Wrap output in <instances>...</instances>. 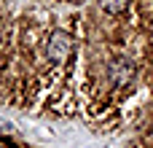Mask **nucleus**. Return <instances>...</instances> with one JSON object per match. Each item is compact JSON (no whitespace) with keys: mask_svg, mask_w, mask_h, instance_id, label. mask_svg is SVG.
Returning a JSON list of instances; mask_svg holds the SVG:
<instances>
[{"mask_svg":"<svg viewBox=\"0 0 153 148\" xmlns=\"http://www.w3.org/2000/svg\"><path fill=\"white\" fill-rule=\"evenodd\" d=\"M143 35V75L132 100V138L126 148H153V0H132Z\"/></svg>","mask_w":153,"mask_h":148,"instance_id":"obj_1","label":"nucleus"}]
</instances>
